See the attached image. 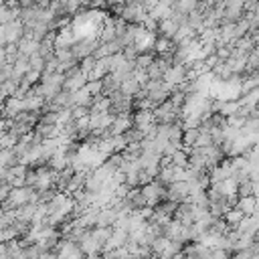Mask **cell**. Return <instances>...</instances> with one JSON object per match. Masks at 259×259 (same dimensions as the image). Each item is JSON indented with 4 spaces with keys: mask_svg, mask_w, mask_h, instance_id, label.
I'll list each match as a JSON object with an SVG mask.
<instances>
[{
    "mask_svg": "<svg viewBox=\"0 0 259 259\" xmlns=\"http://www.w3.org/2000/svg\"><path fill=\"white\" fill-rule=\"evenodd\" d=\"M239 196H241V198L255 196V182H253L251 178H247V180H243V182L239 184Z\"/></svg>",
    "mask_w": 259,
    "mask_h": 259,
    "instance_id": "20",
    "label": "cell"
},
{
    "mask_svg": "<svg viewBox=\"0 0 259 259\" xmlns=\"http://www.w3.org/2000/svg\"><path fill=\"white\" fill-rule=\"evenodd\" d=\"M38 51H40V42H36V40H32V38H26V36H24V38L18 42V53H20V57L30 59V57L38 55Z\"/></svg>",
    "mask_w": 259,
    "mask_h": 259,
    "instance_id": "5",
    "label": "cell"
},
{
    "mask_svg": "<svg viewBox=\"0 0 259 259\" xmlns=\"http://www.w3.org/2000/svg\"><path fill=\"white\" fill-rule=\"evenodd\" d=\"M0 164H2V168L10 170V168H14V166L20 164V156H18L14 150H2V154H0Z\"/></svg>",
    "mask_w": 259,
    "mask_h": 259,
    "instance_id": "11",
    "label": "cell"
},
{
    "mask_svg": "<svg viewBox=\"0 0 259 259\" xmlns=\"http://www.w3.org/2000/svg\"><path fill=\"white\" fill-rule=\"evenodd\" d=\"M198 4L200 2H196V0H180V2H174V8L184 14H192L194 10H198Z\"/></svg>",
    "mask_w": 259,
    "mask_h": 259,
    "instance_id": "19",
    "label": "cell"
},
{
    "mask_svg": "<svg viewBox=\"0 0 259 259\" xmlns=\"http://www.w3.org/2000/svg\"><path fill=\"white\" fill-rule=\"evenodd\" d=\"M130 130H134V115H117L113 125L109 127L111 136H125Z\"/></svg>",
    "mask_w": 259,
    "mask_h": 259,
    "instance_id": "2",
    "label": "cell"
},
{
    "mask_svg": "<svg viewBox=\"0 0 259 259\" xmlns=\"http://www.w3.org/2000/svg\"><path fill=\"white\" fill-rule=\"evenodd\" d=\"M79 67H81V71H83L85 75H91V71L97 67V59H95V57H87V59H83V61L79 63Z\"/></svg>",
    "mask_w": 259,
    "mask_h": 259,
    "instance_id": "23",
    "label": "cell"
},
{
    "mask_svg": "<svg viewBox=\"0 0 259 259\" xmlns=\"http://www.w3.org/2000/svg\"><path fill=\"white\" fill-rule=\"evenodd\" d=\"M231 255H233L231 251H225V249H214L210 259H231Z\"/></svg>",
    "mask_w": 259,
    "mask_h": 259,
    "instance_id": "27",
    "label": "cell"
},
{
    "mask_svg": "<svg viewBox=\"0 0 259 259\" xmlns=\"http://www.w3.org/2000/svg\"><path fill=\"white\" fill-rule=\"evenodd\" d=\"M127 200L134 204V208H136V210H140V208H146V206H148V198H146V194H144V190H142L140 186L130 190Z\"/></svg>",
    "mask_w": 259,
    "mask_h": 259,
    "instance_id": "8",
    "label": "cell"
},
{
    "mask_svg": "<svg viewBox=\"0 0 259 259\" xmlns=\"http://www.w3.org/2000/svg\"><path fill=\"white\" fill-rule=\"evenodd\" d=\"M85 89L89 91L91 97H99V95L103 93V85H101V81H89V83L85 85Z\"/></svg>",
    "mask_w": 259,
    "mask_h": 259,
    "instance_id": "24",
    "label": "cell"
},
{
    "mask_svg": "<svg viewBox=\"0 0 259 259\" xmlns=\"http://www.w3.org/2000/svg\"><path fill=\"white\" fill-rule=\"evenodd\" d=\"M119 91H121L125 97H132V99H134V97L142 91V85H140V83L136 81V77L132 75L130 79H125V81L121 83V89H119Z\"/></svg>",
    "mask_w": 259,
    "mask_h": 259,
    "instance_id": "10",
    "label": "cell"
},
{
    "mask_svg": "<svg viewBox=\"0 0 259 259\" xmlns=\"http://www.w3.org/2000/svg\"><path fill=\"white\" fill-rule=\"evenodd\" d=\"M91 233H93V237L97 239V243L101 247H105V243L113 237V229L111 227H95V229H91Z\"/></svg>",
    "mask_w": 259,
    "mask_h": 259,
    "instance_id": "14",
    "label": "cell"
},
{
    "mask_svg": "<svg viewBox=\"0 0 259 259\" xmlns=\"http://www.w3.org/2000/svg\"><path fill=\"white\" fill-rule=\"evenodd\" d=\"M219 190H221V194H225V196H233V194H239V182L237 180H233V178H227L223 184H219L217 186Z\"/></svg>",
    "mask_w": 259,
    "mask_h": 259,
    "instance_id": "17",
    "label": "cell"
},
{
    "mask_svg": "<svg viewBox=\"0 0 259 259\" xmlns=\"http://www.w3.org/2000/svg\"><path fill=\"white\" fill-rule=\"evenodd\" d=\"M198 136H200V127L198 130H186L184 132V146H194Z\"/></svg>",
    "mask_w": 259,
    "mask_h": 259,
    "instance_id": "25",
    "label": "cell"
},
{
    "mask_svg": "<svg viewBox=\"0 0 259 259\" xmlns=\"http://www.w3.org/2000/svg\"><path fill=\"white\" fill-rule=\"evenodd\" d=\"M170 162H172L174 168H188V154H186L184 150H178V152L170 158Z\"/></svg>",
    "mask_w": 259,
    "mask_h": 259,
    "instance_id": "21",
    "label": "cell"
},
{
    "mask_svg": "<svg viewBox=\"0 0 259 259\" xmlns=\"http://www.w3.org/2000/svg\"><path fill=\"white\" fill-rule=\"evenodd\" d=\"M156 51H148V53H142L138 59H136V67L140 69V71H148L150 69V65L156 61Z\"/></svg>",
    "mask_w": 259,
    "mask_h": 259,
    "instance_id": "15",
    "label": "cell"
},
{
    "mask_svg": "<svg viewBox=\"0 0 259 259\" xmlns=\"http://www.w3.org/2000/svg\"><path fill=\"white\" fill-rule=\"evenodd\" d=\"M40 259H59V253L57 251H47L40 255Z\"/></svg>",
    "mask_w": 259,
    "mask_h": 259,
    "instance_id": "29",
    "label": "cell"
},
{
    "mask_svg": "<svg viewBox=\"0 0 259 259\" xmlns=\"http://www.w3.org/2000/svg\"><path fill=\"white\" fill-rule=\"evenodd\" d=\"M186 26H190L194 32H200L204 28V12L202 10H194L192 14H188V24Z\"/></svg>",
    "mask_w": 259,
    "mask_h": 259,
    "instance_id": "13",
    "label": "cell"
},
{
    "mask_svg": "<svg viewBox=\"0 0 259 259\" xmlns=\"http://www.w3.org/2000/svg\"><path fill=\"white\" fill-rule=\"evenodd\" d=\"M93 103H95V97H91L85 87L79 89V91H75V107L79 105V107H89V109H91Z\"/></svg>",
    "mask_w": 259,
    "mask_h": 259,
    "instance_id": "12",
    "label": "cell"
},
{
    "mask_svg": "<svg viewBox=\"0 0 259 259\" xmlns=\"http://www.w3.org/2000/svg\"><path fill=\"white\" fill-rule=\"evenodd\" d=\"M225 221H227V225H229L231 229H237V227L245 221V214H243L239 208H231V210L225 214Z\"/></svg>",
    "mask_w": 259,
    "mask_h": 259,
    "instance_id": "16",
    "label": "cell"
},
{
    "mask_svg": "<svg viewBox=\"0 0 259 259\" xmlns=\"http://www.w3.org/2000/svg\"><path fill=\"white\" fill-rule=\"evenodd\" d=\"M152 123H156L154 119V111H146V109H138L134 113V127H138L140 132L148 130Z\"/></svg>",
    "mask_w": 259,
    "mask_h": 259,
    "instance_id": "3",
    "label": "cell"
},
{
    "mask_svg": "<svg viewBox=\"0 0 259 259\" xmlns=\"http://www.w3.org/2000/svg\"><path fill=\"white\" fill-rule=\"evenodd\" d=\"M123 57H125V61H136V59L140 57V51L136 49V45L125 47V49H123Z\"/></svg>",
    "mask_w": 259,
    "mask_h": 259,
    "instance_id": "26",
    "label": "cell"
},
{
    "mask_svg": "<svg viewBox=\"0 0 259 259\" xmlns=\"http://www.w3.org/2000/svg\"><path fill=\"white\" fill-rule=\"evenodd\" d=\"M176 42L174 40H170V38H166V36H158L156 38V45H154V51H156V55H174L176 53Z\"/></svg>",
    "mask_w": 259,
    "mask_h": 259,
    "instance_id": "6",
    "label": "cell"
},
{
    "mask_svg": "<svg viewBox=\"0 0 259 259\" xmlns=\"http://www.w3.org/2000/svg\"><path fill=\"white\" fill-rule=\"evenodd\" d=\"M231 259H255V257H253L251 251H235V253L231 255Z\"/></svg>",
    "mask_w": 259,
    "mask_h": 259,
    "instance_id": "28",
    "label": "cell"
},
{
    "mask_svg": "<svg viewBox=\"0 0 259 259\" xmlns=\"http://www.w3.org/2000/svg\"><path fill=\"white\" fill-rule=\"evenodd\" d=\"M168 245H170V239L168 237H158L154 243H152V251H154V259H158V257H162L164 253H166V249H168Z\"/></svg>",
    "mask_w": 259,
    "mask_h": 259,
    "instance_id": "18",
    "label": "cell"
},
{
    "mask_svg": "<svg viewBox=\"0 0 259 259\" xmlns=\"http://www.w3.org/2000/svg\"><path fill=\"white\" fill-rule=\"evenodd\" d=\"M87 83H89V75H85V73L81 71V67H75V69H71V71L65 75V89L71 91V93L83 89Z\"/></svg>",
    "mask_w": 259,
    "mask_h": 259,
    "instance_id": "1",
    "label": "cell"
},
{
    "mask_svg": "<svg viewBox=\"0 0 259 259\" xmlns=\"http://www.w3.org/2000/svg\"><path fill=\"white\" fill-rule=\"evenodd\" d=\"M178 30H180V26H178V24H176L172 18H166V20H162V22H160L158 36H166V38L174 40V36L178 34Z\"/></svg>",
    "mask_w": 259,
    "mask_h": 259,
    "instance_id": "7",
    "label": "cell"
},
{
    "mask_svg": "<svg viewBox=\"0 0 259 259\" xmlns=\"http://www.w3.org/2000/svg\"><path fill=\"white\" fill-rule=\"evenodd\" d=\"M117 219H119V212H117L113 206H105V208L99 210L97 227H111V229H113V225L117 223Z\"/></svg>",
    "mask_w": 259,
    "mask_h": 259,
    "instance_id": "4",
    "label": "cell"
},
{
    "mask_svg": "<svg viewBox=\"0 0 259 259\" xmlns=\"http://www.w3.org/2000/svg\"><path fill=\"white\" fill-rule=\"evenodd\" d=\"M30 69H32V71H38V73H45L47 61H45L40 55H34V57H30Z\"/></svg>",
    "mask_w": 259,
    "mask_h": 259,
    "instance_id": "22",
    "label": "cell"
},
{
    "mask_svg": "<svg viewBox=\"0 0 259 259\" xmlns=\"http://www.w3.org/2000/svg\"><path fill=\"white\" fill-rule=\"evenodd\" d=\"M251 14H253V16H255V18H257V20H259V2H257V6H255V10H253V12H251Z\"/></svg>",
    "mask_w": 259,
    "mask_h": 259,
    "instance_id": "30",
    "label": "cell"
},
{
    "mask_svg": "<svg viewBox=\"0 0 259 259\" xmlns=\"http://www.w3.org/2000/svg\"><path fill=\"white\" fill-rule=\"evenodd\" d=\"M235 208H239L245 217H253L255 214V210L259 208V202H257V198L255 196H249V198H241L239 202H237V206Z\"/></svg>",
    "mask_w": 259,
    "mask_h": 259,
    "instance_id": "9",
    "label": "cell"
}]
</instances>
